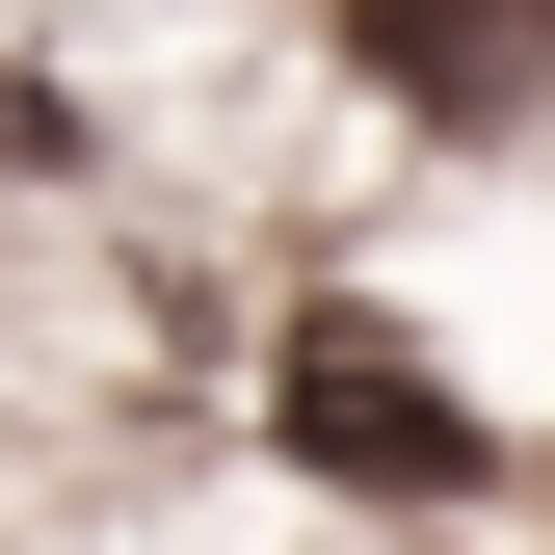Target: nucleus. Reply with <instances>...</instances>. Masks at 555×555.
<instances>
[{
	"mask_svg": "<svg viewBox=\"0 0 555 555\" xmlns=\"http://www.w3.org/2000/svg\"><path fill=\"white\" fill-rule=\"evenodd\" d=\"M264 424H292L318 476H371V503H476V476H503V424H476V397H450V371H424L397 318H292Z\"/></svg>",
	"mask_w": 555,
	"mask_h": 555,
	"instance_id": "1",
	"label": "nucleus"
},
{
	"mask_svg": "<svg viewBox=\"0 0 555 555\" xmlns=\"http://www.w3.org/2000/svg\"><path fill=\"white\" fill-rule=\"evenodd\" d=\"M344 53H371L397 106H450V132H503L555 80V0H344Z\"/></svg>",
	"mask_w": 555,
	"mask_h": 555,
	"instance_id": "2",
	"label": "nucleus"
}]
</instances>
